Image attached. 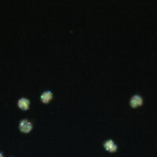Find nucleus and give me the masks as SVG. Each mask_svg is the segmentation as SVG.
I'll return each instance as SVG.
<instances>
[{
	"instance_id": "1",
	"label": "nucleus",
	"mask_w": 157,
	"mask_h": 157,
	"mask_svg": "<svg viewBox=\"0 0 157 157\" xmlns=\"http://www.w3.org/2000/svg\"><path fill=\"white\" fill-rule=\"evenodd\" d=\"M19 128L23 133H29L32 130H33V123H30L29 121L27 119H23L20 123L19 125Z\"/></svg>"
},
{
	"instance_id": "2",
	"label": "nucleus",
	"mask_w": 157,
	"mask_h": 157,
	"mask_svg": "<svg viewBox=\"0 0 157 157\" xmlns=\"http://www.w3.org/2000/svg\"><path fill=\"white\" fill-rule=\"evenodd\" d=\"M130 105L132 108H137L143 105V98L140 95H134L130 101Z\"/></svg>"
},
{
	"instance_id": "3",
	"label": "nucleus",
	"mask_w": 157,
	"mask_h": 157,
	"mask_svg": "<svg viewBox=\"0 0 157 157\" xmlns=\"http://www.w3.org/2000/svg\"><path fill=\"white\" fill-rule=\"evenodd\" d=\"M104 147L109 152H115L118 149V146L114 144V141L111 140H106L103 144Z\"/></svg>"
},
{
	"instance_id": "4",
	"label": "nucleus",
	"mask_w": 157,
	"mask_h": 157,
	"mask_svg": "<svg viewBox=\"0 0 157 157\" xmlns=\"http://www.w3.org/2000/svg\"><path fill=\"white\" fill-rule=\"evenodd\" d=\"M52 98H53L52 93L49 90L44 91V92L40 96L41 101H42V102L44 104L48 103V102H49V101L52 100Z\"/></svg>"
},
{
	"instance_id": "5",
	"label": "nucleus",
	"mask_w": 157,
	"mask_h": 157,
	"mask_svg": "<svg viewBox=\"0 0 157 157\" xmlns=\"http://www.w3.org/2000/svg\"><path fill=\"white\" fill-rule=\"evenodd\" d=\"M18 106L23 110H28L30 107V101L27 98H20L19 101H18Z\"/></svg>"
},
{
	"instance_id": "6",
	"label": "nucleus",
	"mask_w": 157,
	"mask_h": 157,
	"mask_svg": "<svg viewBox=\"0 0 157 157\" xmlns=\"http://www.w3.org/2000/svg\"><path fill=\"white\" fill-rule=\"evenodd\" d=\"M0 157H3V155H2V153H0Z\"/></svg>"
}]
</instances>
